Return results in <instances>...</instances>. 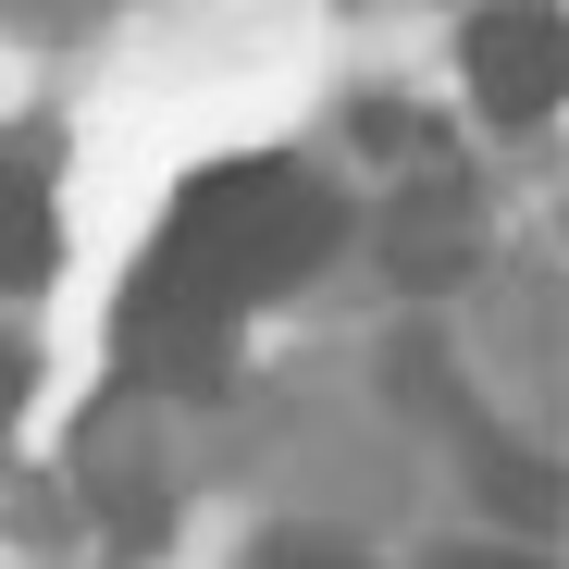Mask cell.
<instances>
[{
    "mask_svg": "<svg viewBox=\"0 0 569 569\" xmlns=\"http://www.w3.org/2000/svg\"><path fill=\"white\" fill-rule=\"evenodd\" d=\"M335 248V199L298 161H211L161 211L137 284H124V359L161 397H211L236 371V310H260L272 284H298Z\"/></svg>",
    "mask_w": 569,
    "mask_h": 569,
    "instance_id": "obj_1",
    "label": "cell"
},
{
    "mask_svg": "<svg viewBox=\"0 0 569 569\" xmlns=\"http://www.w3.org/2000/svg\"><path fill=\"white\" fill-rule=\"evenodd\" d=\"M458 62H470V100H483L496 124H545L557 87H569V26L545 13V0H496V13H470Z\"/></svg>",
    "mask_w": 569,
    "mask_h": 569,
    "instance_id": "obj_2",
    "label": "cell"
},
{
    "mask_svg": "<svg viewBox=\"0 0 569 569\" xmlns=\"http://www.w3.org/2000/svg\"><path fill=\"white\" fill-rule=\"evenodd\" d=\"M50 186H38V161H13L0 149V284H50Z\"/></svg>",
    "mask_w": 569,
    "mask_h": 569,
    "instance_id": "obj_3",
    "label": "cell"
},
{
    "mask_svg": "<svg viewBox=\"0 0 569 569\" xmlns=\"http://www.w3.org/2000/svg\"><path fill=\"white\" fill-rule=\"evenodd\" d=\"M260 569H371V557H347V545H310V532H272V545H260Z\"/></svg>",
    "mask_w": 569,
    "mask_h": 569,
    "instance_id": "obj_4",
    "label": "cell"
},
{
    "mask_svg": "<svg viewBox=\"0 0 569 569\" xmlns=\"http://www.w3.org/2000/svg\"><path fill=\"white\" fill-rule=\"evenodd\" d=\"M433 569H545V557H496V545H458V557H433Z\"/></svg>",
    "mask_w": 569,
    "mask_h": 569,
    "instance_id": "obj_5",
    "label": "cell"
},
{
    "mask_svg": "<svg viewBox=\"0 0 569 569\" xmlns=\"http://www.w3.org/2000/svg\"><path fill=\"white\" fill-rule=\"evenodd\" d=\"M13 397H26V347L0 335V421H13Z\"/></svg>",
    "mask_w": 569,
    "mask_h": 569,
    "instance_id": "obj_6",
    "label": "cell"
},
{
    "mask_svg": "<svg viewBox=\"0 0 569 569\" xmlns=\"http://www.w3.org/2000/svg\"><path fill=\"white\" fill-rule=\"evenodd\" d=\"M0 13H87V0H0Z\"/></svg>",
    "mask_w": 569,
    "mask_h": 569,
    "instance_id": "obj_7",
    "label": "cell"
}]
</instances>
